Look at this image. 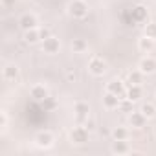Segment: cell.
<instances>
[{"instance_id": "1", "label": "cell", "mask_w": 156, "mask_h": 156, "mask_svg": "<svg viewBox=\"0 0 156 156\" xmlns=\"http://www.w3.org/2000/svg\"><path fill=\"white\" fill-rule=\"evenodd\" d=\"M68 15L72 19H85L88 15V6L85 0H72L68 4Z\"/></svg>"}, {"instance_id": "2", "label": "cell", "mask_w": 156, "mask_h": 156, "mask_svg": "<svg viewBox=\"0 0 156 156\" xmlns=\"http://www.w3.org/2000/svg\"><path fill=\"white\" fill-rule=\"evenodd\" d=\"M88 132H90V130H88L85 125H83V127L77 125V127H73V129L70 130V141L75 143V145H83V143L88 141V136H90Z\"/></svg>"}, {"instance_id": "3", "label": "cell", "mask_w": 156, "mask_h": 156, "mask_svg": "<svg viewBox=\"0 0 156 156\" xmlns=\"http://www.w3.org/2000/svg\"><path fill=\"white\" fill-rule=\"evenodd\" d=\"M88 72H90L92 75H96V77H101V75H105V72H107V62H105L101 57H92V59L88 61Z\"/></svg>"}, {"instance_id": "4", "label": "cell", "mask_w": 156, "mask_h": 156, "mask_svg": "<svg viewBox=\"0 0 156 156\" xmlns=\"http://www.w3.org/2000/svg\"><path fill=\"white\" fill-rule=\"evenodd\" d=\"M53 141H55V138H53V134L50 130H42V132H39L35 136V145L39 149H50L53 145Z\"/></svg>"}, {"instance_id": "5", "label": "cell", "mask_w": 156, "mask_h": 156, "mask_svg": "<svg viewBox=\"0 0 156 156\" xmlns=\"http://www.w3.org/2000/svg\"><path fill=\"white\" fill-rule=\"evenodd\" d=\"M73 114H75V118H77V121H79V123H85V119L90 116V107H88V103L77 101V103L73 105Z\"/></svg>"}, {"instance_id": "6", "label": "cell", "mask_w": 156, "mask_h": 156, "mask_svg": "<svg viewBox=\"0 0 156 156\" xmlns=\"http://www.w3.org/2000/svg\"><path fill=\"white\" fill-rule=\"evenodd\" d=\"M59 50H61V42H59L57 37L51 35V37H48V39L42 41V51H44V53L53 55V53H59Z\"/></svg>"}, {"instance_id": "7", "label": "cell", "mask_w": 156, "mask_h": 156, "mask_svg": "<svg viewBox=\"0 0 156 156\" xmlns=\"http://www.w3.org/2000/svg\"><path fill=\"white\" fill-rule=\"evenodd\" d=\"M107 92H112V94H116V96H119V98L123 99V98L127 96V87H125L123 81L114 79V81H110V83L107 85Z\"/></svg>"}, {"instance_id": "8", "label": "cell", "mask_w": 156, "mask_h": 156, "mask_svg": "<svg viewBox=\"0 0 156 156\" xmlns=\"http://www.w3.org/2000/svg\"><path fill=\"white\" fill-rule=\"evenodd\" d=\"M145 75H151V73H156V59H152V57H143L141 61H140V66H138Z\"/></svg>"}, {"instance_id": "9", "label": "cell", "mask_w": 156, "mask_h": 156, "mask_svg": "<svg viewBox=\"0 0 156 156\" xmlns=\"http://www.w3.org/2000/svg\"><path fill=\"white\" fill-rule=\"evenodd\" d=\"M19 66L17 64H6L4 70H2V77H4V81H17L19 79Z\"/></svg>"}, {"instance_id": "10", "label": "cell", "mask_w": 156, "mask_h": 156, "mask_svg": "<svg viewBox=\"0 0 156 156\" xmlns=\"http://www.w3.org/2000/svg\"><path fill=\"white\" fill-rule=\"evenodd\" d=\"M147 17H149V13H147V8L145 6L138 4V6L132 8V22H138V24L147 22Z\"/></svg>"}, {"instance_id": "11", "label": "cell", "mask_w": 156, "mask_h": 156, "mask_svg": "<svg viewBox=\"0 0 156 156\" xmlns=\"http://www.w3.org/2000/svg\"><path fill=\"white\" fill-rule=\"evenodd\" d=\"M19 26L22 28V31H28V30L37 28V19H35V15H31V13H24V15L20 17V20H19Z\"/></svg>"}, {"instance_id": "12", "label": "cell", "mask_w": 156, "mask_h": 156, "mask_svg": "<svg viewBox=\"0 0 156 156\" xmlns=\"http://www.w3.org/2000/svg\"><path fill=\"white\" fill-rule=\"evenodd\" d=\"M129 123H130V127H134V129H141L145 123H147V118L143 116V112L141 110H138V112H130V116H129Z\"/></svg>"}, {"instance_id": "13", "label": "cell", "mask_w": 156, "mask_h": 156, "mask_svg": "<svg viewBox=\"0 0 156 156\" xmlns=\"http://www.w3.org/2000/svg\"><path fill=\"white\" fill-rule=\"evenodd\" d=\"M30 96H31L35 101H39V103H41V101H42L44 98H48L50 94H48V88H46L44 85H33V87H31V90H30Z\"/></svg>"}, {"instance_id": "14", "label": "cell", "mask_w": 156, "mask_h": 156, "mask_svg": "<svg viewBox=\"0 0 156 156\" xmlns=\"http://www.w3.org/2000/svg\"><path fill=\"white\" fill-rule=\"evenodd\" d=\"M141 96H143V88H141V85H129V88H127V99H130L132 103H136V101H140L141 99Z\"/></svg>"}, {"instance_id": "15", "label": "cell", "mask_w": 156, "mask_h": 156, "mask_svg": "<svg viewBox=\"0 0 156 156\" xmlns=\"http://www.w3.org/2000/svg\"><path fill=\"white\" fill-rule=\"evenodd\" d=\"M119 103H121V98L119 96H116V94H112V92H107L105 96H103V105L107 107V108H118L119 107Z\"/></svg>"}, {"instance_id": "16", "label": "cell", "mask_w": 156, "mask_h": 156, "mask_svg": "<svg viewBox=\"0 0 156 156\" xmlns=\"http://www.w3.org/2000/svg\"><path fill=\"white\" fill-rule=\"evenodd\" d=\"M110 151H112L114 154H127V152L130 151V147H129L127 140H114Z\"/></svg>"}, {"instance_id": "17", "label": "cell", "mask_w": 156, "mask_h": 156, "mask_svg": "<svg viewBox=\"0 0 156 156\" xmlns=\"http://www.w3.org/2000/svg\"><path fill=\"white\" fill-rule=\"evenodd\" d=\"M138 48L143 51V53H151L154 50V39H149L147 35H143L140 41H138Z\"/></svg>"}, {"instance_id": "18", "label": "cell", "mask_w": 156, "mask_h": 156, "mask_svg": "<svg viewBox=\"0 0 156 156\" xmlns=\"http://www.w3.org/2000/svg\"><path fill=\"white\" fill-rule=\"evenodd\" d=\"M143 72L138 68V70H132V72H129V75H127V83L129 85H141L143 83Z\"/></svg>"}, {"instance_id": "19", "label": "cell", "mask_w": 156, "mask_h": 156, "mask_svg": "<svg viewBox=\"0 0 156 156\" xmlns=\"http://www.w3.org/2000/svg\"><path fill=\"white\" fill-rule=\"evenodd\" d=\"M24 41L28 44H37L41 41V33H39V28H33V30H28L24 31Z\"/></svg>"}, {"instance_id": "20", "label": "cell", "mask_w": 156, "mask_h": 156, "mask_svg": "<svg viewBox=\"0 0 156 156\" xmlns=\"http://www.w3.org/2000/svg\"><path fill=\"white\" fill-rule=\"evenodd\" d=\"M140 110L143 112V116H145L147 119H151V118L156 116V105H154V103H143V105L140 107Z\"/></svg>"}, {"instance_id": "21", "label": "cell", "mask_w": 156, "mask_h": 156, "mask_svg": "<svg viewBox=\"0 0 156 156\" xmlns=\"http://www.w3.org/2000/svg\"><path fill=\"white\" fill-rule=\"evenodd\" d=\"M87 48H88V44H87L85 39H73V41H72V50H73V53H83Z\"/></svg>"}, {"instance_id": "22", "label": "cell", "mask_w": 156, "mask_h": 156, "mask_svg": "<svg viewBox=\"0 0 156 156\" xmlns=\"http://www.w3.org/2000/svg\"><path fill=\"white\" fill-rule=\"evenodd\" d=\"M41 107L44 108V112H51V110L57 108V101H55V98L48 96V98H44V99L41 101Z\"/></svg>"}, {"instance_id": "23", "label": "cell", "mask_w": 156, "mask_h": 156, "mask_svg": "<svg viewBox=\"0 0 156 156\" xmlns=\"http://www.w3.org/2000/svg\"><path fill=\"white\" fill-rule=\"evenodd\" d=\"M112 138L114 140H129V130L125 127H116L112 130Z\"/></svg>"}, {"instance_id": "24", "label": "cell", "mask_w": 156, "mask_h": 156, "mask_svg": "<svg viewBox=\"0 0 156 156\" xmlns=\"http://www.w3.org/2000/svg\"><path fill=\"white\" fill-rule=\"evenodd\" d=\"M143 35H147L149 39H154V41H156V22H149V24H145V28H143Z\"/></svg>"}, {"instance_id": "25", "label": "cell", "mask_w": 156, "mask_h": 156, "mask_svg": "<svg viewBox=\"0 0 156 156\" xmlns=\"http://www.w3.org/2000/svg\"><path fill=\"white\" fill-rule=\"evenodd\" d=\"M119 108H121L123 112H132V101L127 99V98H123L121 103H119Z\"/></svg>"}, {"instance_id": "26", "label": "cell", "mask_w": 156, "mask_h": 156, "mask_svg": "<svg viewBox=\"0 0 156 156\" xmlns=\"http://www.w3.org/2000/svg\"><path fill=\"white\" fill-rule=\"evenodd\" d=\"M39 33H41V42H42L44 39L51 37V31H50V28H39Z\"/></svg>"}, {"instance_id": "27", "label": "cell", "mask_w": 156, "mask_h": 156, "mask_svg": "<svg viewBox=\"0 0 156 156\" xmlns=\"http://www.w3.org/2000/svg\"><path fill=\"white\" fill-rule=\"evenodd\" d=\"M6 127H8V114H6V112H2V114H0V129L4 130Z\"/></svg>"}, {"instance_id": "28", "label": "cell", "mask_w": 156, "mask_h": 156, "mask_svg": "<svg viewBox=\"0 0 156 156\" xmlns=\"http://www.w3.org/2000/svg\"><path fill=\"white\" fill-rule=\"evenodd\" d=\"M15 2H17V0H2V4H4L6 8H11V6H15Z\"/></svg>"}, {"instance_id": "29", "label": "cell", "mask_w": 156, "mask_h": 156, "mask_svg": "<svg viewBox=\"0 0 156 156\" xmlns=\"http://www.w3.org/2000/svg\"><path fill=\"white\" fill-rule=\"evenodd\" d=\"M68 79H70V81H73V79H75V73H72V72H68Z\"/></svg>"}]
</instances>
